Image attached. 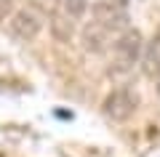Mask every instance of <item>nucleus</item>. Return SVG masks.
I'll use <instances>...</instances> for the list:
<instances>
[{"label": "nucleus", "mask_w": 160, "mask_h": 157, "mask_svg": "<svg viewBox=\"0 0 160 157\" xmlns=\"http://www.w3.org/2000/svg\"><path fill=\"white\" fill-rule=\"evenodd\" d=\"M32 3H35V8H40V11H56V8H59V0H32Z\"/></svg>", "instance_id": "obj_9"}, {"label": "nucleus", "mask_w": 160, "mask_h": 157, "mask_svg": "<svg viewBox=\"0 0 160 157\" xmlns=\"http://www.w3.org/2000/svg\"><path fill=\"white\" fill-rule=\"evenodd\" d=\"M91 16L99 27L109 29V32H120V29H128V11L126 3H118V0H99L91 6Z\"/></svg>", "instance_id": "obj_2"}, {"label": "nucleus", "mask_w": 160, "mask_h": 157, "mask_svg": "<svg viewBox=\"0 0 160 157\" xmlns=\"http://www.w3.org/2000/svg\"><path fill=\"white\" fill-rule=\"evenodd\" d=\"M59 8L64 13H69L72 19H80L88 8V0H59Z\"/></svg>", "instance_id": "obj_8"}, {"label": "nucleus", "mask_w": 160, "mask_h": 157, "mask_svg": "<svg viewBox=\"0 0 160 157\" xmlns=\"http://www.w3.org/2000/svg\"><path fill=\"white\" fill-rule=\"evenodd\" d=\"M8 27H11V32L16 35L19 40H27L29 43V40H35L40 35L43 19H40V13L32 11V8H19V11L8 19Z\"/></svg>", "instance_id": "obj_4"}, {"label": "nucleus", "mask_w": 160, "mask_h": 157, "mask_svg": "<svg viewBox=\"0 0 160 157\" xmlns=\"http://www.w3.org/2000/svg\"><path fill=\"white\" fill-rule=\"evenodd\" d=\"M144 37L139 29H123L118 40L112 43V59H115V69H131L139 59L144 56Z\"/></svg>", "instance_id": "obj_1"}, {"label": "nucleus", "mask_w": 160, "mask_h": 157, "mask_svg": "<svg viewBox=\"0 0 160 157\" xmlns=\"http://www.w3.org/2000/svg\"><path fill=\"white\" fill-rule=\"evenodd\" d=\"M158 93H160V77H158Z\"/></svg>", "instance_id": "obj_10"}, {"label": "nucleus", "mask_w": 160, "mask_h": 157, "mask_svg": "<svg viewBox=\"0 0 160 157\" xmlns=\"http://www.w3.org/2000/svg\"><path fill=\"white\" fill-rule=\"evenodd\" d=\"M109 29L99 27L96 22H91L86 29H83V48L86 51H93V53H102L107 51V43H109Z\"/></svg>", "instance_id": "obj_5"}, {"label": "nucleus", "mask_w": 160, "mask_h": 157, "mask_svg": "<svg viewBox=\"0 0 160 157\" xmlns=\"http://www.w3.org/2000/svg\"><path fill=\"white\" fill-rule=\"evenodd\" d=\"M136 107H139V96L133 93L131 88H118V91H112V93L104 99L102 112L107 115L109 120H115V123H123V120H128L136 112Z\"/></svg>", "instance_id": "obj_3"}, {"label": "nucleus", "mask_w": 160, "mask_h": 157, "mask_svg": "<svg viewBox=\"0 0 160 157\" xmlns=\"http://www.w3.org/2000/svg\"><path fill=\"white\" fill-rule=\"evenodd\" d=\"M142 61H144V75L147 77H158V72H160V35L144 48Z\"/></svg>", "instance_id": "obj_6"}, {"label": "nucleus", "mask_w": 160, "mask_h": 157, "mask_svg": "<svg viewBox=\"0 0 160 157\" xmlns=\"http://www.w3.org/2000/svg\"><path fill=\"white\" fill-rule=\"evenodd\" d=\"M51 29H53V35H56L59 40H69V37H72V32H75L72 16L64 13V11H53V16H51Z\"/></svg>", "instance_id": "obj_7"}]
</instances>
